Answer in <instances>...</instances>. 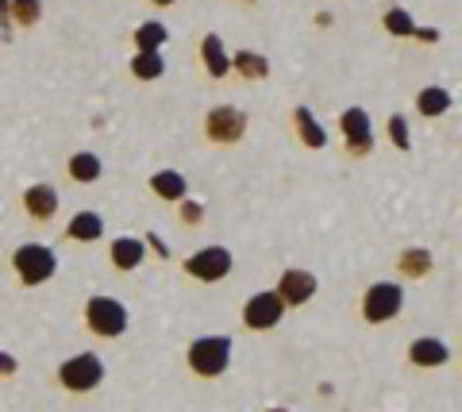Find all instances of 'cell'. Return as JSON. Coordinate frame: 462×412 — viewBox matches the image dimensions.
I'll return each mask as SVG.
<instances>
[{"label":"cell","mask_w":462,"mask_h":412,"mask_svg":"<svg viewBox=\"0 0 462 412\" xmlns=\"http://www.w3.org/2000/svg\"><path fill=\"white\" fill-rule=\"evenodd\" d=\"M5 12L16 27H35L42 20V0H8Z\"/></svg>","instance_id":"603a6c76"},{"label":"cell","mask_w":462,"mask_h":412,"mask_svg":"<svg viewBox=\"0 0 462 412\" xmlns=\"http://www.w3.org/2000/svg\"><path fill=\"white\" fill-rule=\"evenodd\" d=\"M100 381H105V362H100V354H93V351L69 354V359L58 366V386L66 393H93Z\"/></svg>","instance_id":"277c9868"},{"label":"cell","mask_w":462,"mask_h":412,"mask_svg":"<svg viewBox=\"0 0 462 412\" xmlns=\"http://www.w3.org/2000/svg\"><path fill=\"white\" fill-rule=\"evenodd\" d=\"M185 274L200 286H216V281H224L231 274V251L227 247H200L197 254L185 259Z\"/></svg>","instance_id":"52a82bcc"},{"label":"cell","mask_w":462,"mask_h":412,"mask_svg":"<svg viewBox=\"0 0 462 412\" xmlns=\"http://www.w3.org/2000/svg\"><path fill=\"white\" fill-rule=\"evenodd\" d=\"M20 371V362H16V354H8V351H0V378H12Z\"/></svg>","instance_id":"83f0119b"},{"label":"cell","mask_w":462,"mask_h":412,"mask_svg":"<svg viewBox=\"0 0 462 412\" xmlns=\"http://www.w3.org/2000/svg\"><path fill=\"white\" fill-rule=\"evenodd\" d=\"M85 328H89L97 339H120L127 332V308H124V301L105 297V293L89 297V301H85Z\"/></svg>","instance_id":"3957f363"},{"label":"cell","mask_w":462,"mask_h":412,"mask_svg":"<svg viewBox=\"0 0 462 412\" xmlns=\"http://www.w3.org/2000/svg\"><path fill=\"white\" fill-rule=\"evenodd\" d=\"M282 316H285V305H282V297L273 289L254 293V297H247V305H243V328H251V332L278 328Z\"/></svg>","instance_id":"ba28073f"},{"label":"cell","mask_w":462,"mask_h":412,"mask_svg":"<svg viewBox=\"0 0 462 412\" xmlns=\"http://www.w3.org/2000/svg\"><path fill=\"white\" fill-rule=\"evenodd\" d=\"M231 69H236L243 81H266L270 78V62L258 50H236L231 54Z\"/></svg>","instance_id":"ffe728a7"},{"label":"cell","mask_w":462,"mask_h":412,"mask_svg":"<svg viewBox=\"0 0 462 412\" xmlns=\"http://www.w3.org/2000/svg\"><path fill=\"white\" fill-rule=\"evenodd\" d=\"M200 62H205L208 78H216V81L231 74V54L224 50L220 35H205V39H200Z\"/></svg>","instance_id":"9a60e30c"},{"label":"cell","mask_w":462,"mask_h":412,"mask_svg":"<svg viewBox=\"0 0 462 412\" xmlns=\"http://www.w3.org/2000/svg\"><path fill=\"white\" fill-rule=\"evenodd\" d=\"M451 93L443 89V85H428V89L416 93V112H420L424 120H436V116H447L451 112Z\"/></svg>","instance_id":"ac0fdd59"},{"label":"cell","mask_w":462,"mask_h":412,"mask_svg":"<svg viewBox=\"0 0 462 412\" xmlns=\"http://www.w3.org/2000/svg\"><path fill=\"white\" fill-rule=\"evenodd\" d=\"M151 5H158V8H170V5H178V0H151Z\"/></svg>","instance_id":"f1b7e54d"},{"label":"cell","mask_w":462,"mask_h":412,"mask_svg":"<svg viewBox=\"0 0 462 412\" xmlns=\"http://www.w3.org/2000/svg\"><path fill=\"white\" fill-rule=\"evenodd\" d=\"M66 235L74 239V243H97V239H105V220H100L97 212H78V216L66 224Z\"/></svg>","instance_id":"d6986e66"},{"label":"cell","mask_w":462,"mask_h":412,"mask_svg":"<svg viewBox=\"0 0 462 412\" xmlns=\"http://www.w3.org/2000/svg\"><path fill=\"white\" fill-rule=\"evenodd\" d=\"M389 139H393L397 151H412V135H409V120L404 116H389Z\"/></svg>","instance_id":"484cf974"},{"label":"cell","mask_w":462,"mask_h":412,"mask_svg":"<svg viewBox=\"0 0 462 412\" xmlns=\"http://www.w3.org/2000/svg\"><path fill=\"white\" fill-rule=\"evenodd\" d=\"M293 132H297V139H300V143H305L309 151H324V147H328L324 124L312 116L309 105H297V108H293Z\"/></svg>","instance_id":"5bb4252c"},{"label":"cell","mask_w":462,"mask_h":412,"mask_svg":"<svg viewBox=\"0 0 462 412\" xmlns=\"http://www.w3.org/2000/svg\"><path fill=\"white\" fill-rule=\"evenodd\" d=\"M273 293L282 297L285 308H300L305 301H312V297H316V278L309 274V270H293V266H289L285 274L278 278V289H273Z\"/></svg>","instance_id":"30bf717a"},{"label":"cell","mask_w":462,"mask_h":412,"mask_svg":"<svg viewBox=\"0 0 462 412\" xmlns=\"http://www.w3.org/2000/svg\"><path fill=\"white\" fill-rule=\"evenodd\" d=\"M162 74H166L162 50H135V59H132V78H139V81H158Z\"/></svg>","instance_id":"44dd1931"},{"label":"cell","mask_w":462,"mask_h":412,"mask_svg":"<svg viewBox=\"0 0 462 412\" xmlns=\"http://www.w3.org/2000/svg\"><path fill=\"white\" fill-rule=\"evenodd\" d=\"M339 127H343V139H346V154L355 159H366L374 151V132H370V112L366 108H346L339 116Z\"/></svg>","instance_id":"9c48e42d"},{"label":"cell","mask_w":462,"mask_h":412,"mask_svg":"<svg viewBox=\"0 0 462 412\" xmlns=\"http://www.w3.org/2000/svg\"><path fill=\"white\" fill-rule=\"evenodd\" d=\"M5 8H8V0H0V12H5Z\"/></svg>","instance_id":"f546056e"},{"label":"cell","mask_w":462,"mask_h":412,"mask_svg":"<svg viewBox=\"0 0 462 412\" xmlns=\"http://www.w3.org/2000/svg\"><path fill=\"white\" fill-rule=\"evenodd\" d=\"M382 27H385V32L393 35V39H412V32H416V20H412L404 8H385Z\"/></svg>","instance_id":"d4e9b609"},{"label":"cell","mask_w":462,"mask_h":412,"mask_svg":"<svg viewBox=\"0 0 462 412\" xmlns=\"http://www.w3.org/2000/svg\"><path fill=\"white\" fill-rule=\"evenodd\" d=\"M243 5H251V0H243Z\"/></svg>","instance_id":"1f68e13d"},{"label":"cell","mask_w":462,"mask_h":412,"mask_svg":"<svg viewBox=\"0 0 462 412\" xmlns=\"http://www.w3.org/2000/svg\"><path fill=\"white\" fill-rule=\"evenodd\" d=\"M151 193L158 197V201H185L189 197V181H185L178 169H158V174H151Z\"/></svg>","instance_id":"2e32d148"},{"label":"cell","mask_w":462,"mask_h":412,"mask_svg":"<svg viewBox=\"0 0 462 412\" xmlns=\"http://www.w3.org/2000/svg\"><path fill=\"white\" fill-rule=\"evenodd\" d=\"M447 359H451V351H447V343L436 335H420L409 343V362L416 371H436V366H443Z\"/></svg>","instance_id":"7c38bea8"},{"label":"cell","mask_w":462,"mask_h":412,"mask_svg":"<svg viewBox=\"0 0 462 412\" xmlns=\"http://www.w3.org/2000/svg\"><path fill=\"white\" fill-rule=\"evenodd\" d=\"M266 412H289V408H266Z\"/></svg>","instance_id":"4dcf8cb0"},{"label":"cell","mask_w":462,"mask_h":412,"mask_svg":"<svg viewBox=\"0 0 462 412\" xmlns=\"http://www.w3.org/2000/svg\"><path fill=\"white\" fill-rule=\"evenodd\" d=\"M143 259H147V247H143V239L135 235H120L108 243V262L120 270V274H127V270H139Z\"/></svg>","instance_id":"4fadbf2b"},{"label":"cell","mask_w":462,"mask_h":412,"mask_svg":"<svg viewBox=\"0 0 462 412\" xmlns=\"http://www.w3.org/2000/svg\"><path fill=\"white\" fill-rule=\"evenodd\" d=\"M58 189L54 186H47V181H39V186H27L23 189V212L32 216L35 224H47V220H54V212H58Z\"/></svg>","instance_id":"8fae6325"},{"label":"cell","mask_w":462,"mask_h":412,"mask_svg":"<svg viewBox=\"0 0 462 412\" xmlns=\"http://www.w3.org/2000/svg\"><path fill=\"white\" fill-rule=\"evenodd\" d=\"M404 293L397 281H374V286L363 293V320L366 324H389L401 316Z\"/></svg>","instance_id":"8992f818"},{"label":"cell","mask_w":462,"mask_h":412,"mask_svg":"<svg viewBox=\"0 0 462 412\" xmlns=\"http://www.w3.org/2000/svg\"><path fill=\"white\" fill-rule=\"evenodd\" d=\"M185 362H189V371L197 378H220L227 371L231 362V335H200L189 343V351H185Z\"/></svg>","instance_id":"6da1fadb"},{"label":"cell","mask_w":462,"mask_h":412,"mask_svg":"<svg viewBox=\"0 0 462 412\" xmlns=\"http://www.w3.org/2000/svg\"><path fill=\"white\" fill-rule=\"evenodd\" d=\"M397 270L404 278H428V270H431V254L424 247H409L397 259Z\"/></svg>","instance_id":"cb8c5ba5"},{"label":"cell","mask_w":462,"mask_h":412,"mask_svg":"<svg viewBox=\"0 0 462 412\" xmlns=\"http://www.w3.org/2000/svg\"><path fill=\"white\" fill-rule=\"evenodd\" d=\"M12 270H16L20 286L35 289V286H47L54 278L58 259L47 243H23V247H16V254H12Z\"/></svg>","instance_id":"7a4b0ae2"},{"label":"cell","mask_w":462,"mask_h":412,"mask_svg":"<svg viewBox=\"0 0 462 412\" xmlns=\"http://www.w3.org/2000/svg\"><path fill=\"white\" fill-rule=\"evenodd\" d=\"M135 50H162L166 47V39H170V32L158 20H147V23H139L135 27Z\"/></svg>","instance_id":"7402d4cb"},{"label":"cell","mask_w":462,"mask_h":412,"mask_svg":"<svg viewBox=\"0 0 462 412\" xmlns=\"http://www.w3.org/2000/svg\"><path fill=\"white\" fill-rule=\"evenodd\" d=\"M181 205V224L185 227H197L200 220H205V205H197V201H178Z\"/></svg>","instance_id":"4316f807"},{"label":"cell","mask_w":462,"mask_h":412,"mask_svg":"<svg viewBox=\"0 0 462 412\" xmlns=\"http://www.w3.org/2000/svg\"><path fill=\"white\" fill-rule=\"evenodd\" d=\"M66 174L74 178L78 186H93V181H100V174H105V162H100V154H93V151H78V154H69Z\"/></svg>","instance_id":"e0dca14e"},{"label":"cell","mask_w":462,"mask_h":412,"mask_svg":"<svg viewBox=\"0 0 462 412\" xmlns=\"http://www.w3.org/2000/svg\"><path fill=\"white\" fill-rule=\"evenodd\" d=\"M247 135V112L236 105H216L205 116V139L216 147H236Z\"/></svg>","instance_id":"5b68a950"}]
</instances>
